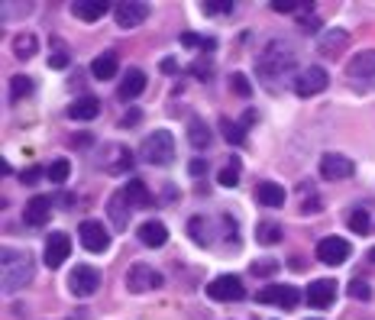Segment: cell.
Wrapping results in <instances>:
<instances>
[{"label": "cell", "instance_id": "obj_1", "mask_svg": "<svg viewBox=\"0 0 375 320\" xmlns=\"http://www.w3.org/2000/svg\"><path fill=\"white\" fill-rule=\"evenodd\" d=\"M294 68H298V56H294V49L288 46V42H278V39L265 46V52L256 62L259 81H262L269 91H282V84L294 75Z\"/></svg>", "mask_w": 375, "mask_h": 320}, {"label": "cell", "instance_id": "obj_2", "mask_svg": "<svg viewBox=\"0 0 375 320\" xmlns=\"http://www.w3.org/2000/svg\"><path fill=\"white\" fill-rule=\"evenodd\" d=\"M33 252L29 249H4V294H14L20 288H26L33 282Z\"/></svg>", "mask_w": 375, "mask_h": 320}, {"label": "cell", "instance_id": "obj_3", "mask_svg": "<svg viewBox=\"0 0 375 320\" xmlns=\"http://www.w3.org/2000/svg\"><path fill=\"white\" fill-rule=\"evenodd\" d=\"M143 159L149 165H172L175 162V136L168 130L149 133V140L143 143Z\"/></svg>", "mask_w": 375, "mask_h": 320}, {"label": "cell", "instance_id": "obj_4", "mask_svg": "<svg viewBox=\"0 0 375 320\" xmlns=\"http://www.w3.org/2000/svg\"><path fill=\"white\" fill-rule=\"evenodd\" d=\"M153 288H162V272L146 262H133L130 272H126V291L146 294V291H153Z\"/></svg>", "mask_w": 375, "mask_h": 320}, {"label": "cell", "instance_id": "obj_5", "mask_svg": "<svg viewBox=\"0 0 375 320\" xmlns=\"http://www.w3.org/2000/svg\"><path fill=\"white\" fill-rule=\"evenodd\" d=\"M327 84H330V75H327V68H320V65H307L304 71L294 75V91H298V98H314V94H320Z\"/></svg>", "mask_w": 375, "mask_h": 320}, {"label": "cell", "instance_id": "obj_6", "mask_svg": "<svg viewBox=\"0 0 375 320\" xmlns=\"http://www.w3.org/2000/svg\"><path fill=\"white\" fill-rule=\"evenodd\" d=\"M301 298H304V291H298L294 285H265L262 291L256 294L259 304H278V307H285V311L298 307Z\"/></svg>", "mask_w": 375, "mask_h": 320}, {"label": "cell", "instance_id": "obj_7", "mask_svg": "<svg viewBox=\"0 0 375 320\" xmlns=\"http://www.w3.org/2000/svg\"><path fill=\"white\" fill-rule=\"evenodd\" d=\"M356 172V162L343 153H324L320 155V175L327 181H343V178H353Z\"/></svg>", "mask_w": 375, "mask_h": 320}, {"label": "cell", "instance_id": "obj_8", "mask_svg": "<svg viewBox=\"0 0 375 320\" xmlns=\"http://www.w3.org/2000/svg\"><path fill=\"white\" fill-rule=\"evenodd\" d=\"M149 14H153V7L143 4V0H126V4H117V7H113V20H117L120 29H133V26H139V23H146Z\"/></svg>", "mask_w": 375, "mask_h": 320}, {"label": "cell", "instance_id": "obj_9", "mask_svg": "<svg viewBox=\"0 0 375 320\" xmlns=\"http://www.w3.org/2000/svg\"><path fill=\"white\" fill-rule=\"evenodd\" d=\"M78 239H81V246L88 252H107V246H111V233H107V227L98 220H81Z\"/></svg>", "mask_w": 375, "mask_h": 320}, {"label": "cell", "instance_id": "obj_10", "mask_svg": "<svg viewBox=\"0 0 375 320\" xmlns=\"http://www.w3.org/2000/svg\"><path fill=\"white\" fill-rule=\"evenodd\" d=\"M68 288L78 298H91V294L101 288V272L91 269V265H75V269H71V279H68Z\"/></svg>", "mask_w": 375, "mask_h": 320}, {"label": "cell", "instance_id": "obj_11", "mask_svg": "<svg viewBox=\"0 0 375 320\" xmlns=\"http://www.w3.org/2000/svg\"><path fill=\"white\" fill-rule=\"evenodd\" d=\"M101 165H104L107 175H123L133 172V153L123 146V143H111V146L101 153Z\"/></svg>", "mask_w": 375, "mask_h": 320}, {"label": "cell", "instance_id": "obj_12", "mask_svg": "<svg viewBox=\"0 0 375 320\" xmlns=\"http://www.w3.org/2000/svg\"><path fill=\"white\" fill-rule=\"evenodd\" d=\"M349 252H353V246L343 237H324L317 243V259L324 265H343L349 259Z\"/></svg>", "mask_w": 375, "mask_h": 320}, {"label": "cell", "instance_id": "obj_13", "mask_svg": "<svg viewBox=\"0 0 375 320\" xmlns=\"http://www.w3.org/2000/svg\"><path fill=\"white\" fill-rule=\"evenodd\" d=\"M207 294L214 301H240L246 294V288L237 275H220V279H214L207 285Z\"/></svg>", "mask_w": 375, "mask_h": 320}, {"label": "cell", "instance_id": "obj_14", "mask_svg": "<svg viewBox=\"0 0 375 320\" xmlns=\"http://www.w3.org/2000/svg\"><path fill=\"white\" fill-rule=\"evenodd\" d=\"M304 301L311 307H330L337 301V282L334 279H314L304 291Z\"/></svg>", "mask_w": 375, "mask_h": 320}, {"label": "cell", "instance_id": "obj_15", "mask_svg": "<svg viewBox=\"0 0 375 320\" xmlns=\"http://www.w3.org/2000/svg\"><path fill=\"white\" fill-rule=\"evenodd\" d=\"M68 256H71V239L65 237V233H49V237H46V265H49V269H58Z\"/></svg>", "mask_w": 375, "mask_h": 320}, {"label": "cell", "instance_id": "obj_16", "mask_svg": "<svg viewBox=\"0 0 375 320\" xmlns=\"http://www.w3.org/2000/svg\"><path fill=\"white\" fill-rule=\"evenodd\" d=\"M49 210H52L49 197H46V195H33L26 201V207H23V220H26V227H46Z\"/></svg>", "mask_w": 375, "mask_h": 320}, {"label": "cell", "instance_id": "obj_17", "mask_svg": "<svg viewBox=\"0 0 375 320\" xmlns=\"http://www.w3.org/2000/svg\"><path fill=\"white\" fill-rule=\"evenodd\" d=\"M68 10H71V16H78L81 23H98L107 16L111 4H104V0H75Z\"/></svg>", "mask_w": 375, "mask_h": 320}, {"label": "cell", "instance_id": "obj_18", "mask_svg": "<svg viewBox=\"0 0 375 320\" xmlns=\"http://www.w3.org/2000/svg\"><path fill=\"white\" fill-rule=\"evenodd\" d=\"M136 237H139V243H143V246H149V249H159V246L168 243V227L162 220H146L136 230Z\"/></svg>", "mask_w": 375, "mask_h": 320}, {"label": "cell", "instance_id": "obj_19", "mask_svg": "<svg viewBox=\"0 0 375 320\" xmlns=\"http://www.w3.org/2000/svg\"><path fill=\"white\" fill-rule=\"evenodd\" d=\"M346 75L349 78H375V49L356 52L346 62Z\"/></svg>", "mask_w": 375, "mask_h": 320}, {"label": "cell", "instance_id": "obj_20", "mask_svg": "<svg viewBox=\"0 0 375 320\" xmlns=\"http://www.w3.org/2000/svg\"><path fill=\"white\" fill-rule=\"evenodd\" d=\"M143 91H146V75H143L139 68H130V71L123 75V81H120L117 94H120L123 100H136Z\"/></svg>", "mask_w": 375, "mask_h": 320}, {"label": "cell", "instance_id": "obj_21", "mask_svg": "<svg viewBox=\"0 0 375 320\" xmlns=\"http://www.w3.org/2000/svg\"><path fill=\"white\" fill-rule=\"evenodd\" d=\"M107 217H111V223L117 227L120 233L130 227V204H126V195L120 191V195H113L111 201H107Z\"/></svg>", "mask_w": 375, "mask_h": 320}, {"label": "cell", "instance_id": "obj_22", "mask_svg": "<svg viewBox=\"0 0 375 320\" xmlns=\"http://www.w3.org/2000/svg\"><path fill=\"white\" fill-rule=\"evenodd\" d=\"M256 197L262 207H282V204H285V188H282L278 181H262L256 188Z\"/></svg>", "mask_w": 375, "mask_h": 320}, {"label": "cell", "instance_id": "obj_23", "mask_svg": "<svg viewBox=\"0 0 375 320\" xmlns=\"http://www.w3.org/2000/svg\"><path fill=\"white\" fill-rule=\"evenodd\" d=\"M101 113V100L94 98V94H84V98H78L75 104L68 107V117L71 120H94Z\"/></svg>", "mask_w": 375, "mask_h": 320}, {"label": "cell", "instance_id": "obj_24", "mask_svg": "<svg viewBox=\"0 0 375 320\" xmlns=\"http://www.w3.org/2000/svg\"><path fill=\"white\" fill-rule=\"evenodd\" d=\"M117 68H120L117 52H104V56L94 58V65H91V75L98 78V81H111V78L117 75Z\"/></svg>", "mask_w": 375, "mask_h": 320}, {"label": "cell", "instance_id": "obj_25", "mask_svg": "<svg viewBox=\"0 0 375 320\" xmlns=\"http://www.w3.org/2000/svg\"><path fill=\"white\" fill-rule=\"evenodd\" d=\"M188 237L195 239L197 246H210V243H214V227H210L207 217H191V220H188Z\"/></svg>", "mask_w": 375, "mask_h": 320}, {"label": "cell", "instance_id": "obj_26", "mask_svg": "<svg viewBox=\"0 0 375 320\" xmlns=\"http://www.w3.org/2000/svg\"><path fill=\"white\" fill-rule=\"evenodd\" d=\"M346 42H349L346 29H330V33H327L324 39L317 42V52H320V56H337V52H340Z\"/></svg>", "mask_w": 375, "mask_h": 320}, {"label": "cell", "instance_id": "obj_27", "mask_svg": "<svg viewBox=\"0 0 375 320\" xmlns=\"http://www.w3.org/2000/svg\"><path fill=\"white\" fill-rule=\"evenodd\" d=\"M123 195H126V204H130V207H149V204H153V195H149V188L139 178H133L130 185H126Z\"/></svg>", "mask_w": 375, "mask_h": 320}, {"label": "cell", "instance_id": "obj_28", "mask_svg": "<svg viewBox=\"0 0 375 320\" xmlns=\"http://www.w3.org/2000/svg\"><path fill=\"white\" fill-rule=\"evenodd\" d=\"M210 140H214V136H210V126L204 123V120H188V143H191V146L195 149H204V146H210Z\"/></svg>", "mask_w": 375, "mask_h": 320}, {"label": "cell", "instance_id": "obj_29", "mask_svg": "<svg viewBox=\"0 0 375 320\" xmlns=\"http://www.w3.org/2000/svg\"><path fill=\"white\" fill-rule=\"evenodd\" d=\"M14 52H16V58H33L36 52H39V39H36V33H20L16 36Z\"/></svg>", "mask_w": 375, "mask_h": 320}, {"label": "cell", "instance_id": "obj_30", "mask_svg": "<svg viewBox=\"0 0 375 320\" xmlns=\"http://www.w3.org/2000/svg\"><path fill=\"white\" fill-rule=\"evenodd\" d=\"M256 237H259V243H262V246H275V243H282L285 233H282V227H278L275 220H262L256 227Z\"/></svg>", "mask_w": 375, "mask_h": 320}, {"label": "cell", "instance_id": "obj_31", "mask_svg": "<svg viewBox=\"0 0 375 320\" xmlns=\"http://www.w3.org/2000/svg\"><path fill=\"white\" fill-rule=\"evenodd\" d=\"M220 133H223V140H227L230 146H243L246 143V126L233 123V120H227V117L220 120Z\"/></svg>", "mask_w": 375, "mask_h": 320}, {"label": "cell", "instance_id": "obj_32", "mask_svg": "<svg viewBox=\"0 0 375 320\" xmlns=\"http://www.w3.org/2000/svg\"><path fill=\"white\" fill-rule=\"evenodd\" d=\"M217 181H220L223 188H233V185H240V159H230L227 165L220 168V175H217Z\"/></svg>", "mask_w": 375, "mask_h": 320}, {"label": "cell", "instance_id": "obj_33", "mask_svg": "<svg viewBox=\"0 0 375 320\" xmlns=\"http://www.w3.org/2000/svg\"><path fill=\"white\" fill-rule=\"evenodd\" d=\"M71 175V162L68 159H56L49 165V172H46V178L52 181V185H65V178Z\"/></svg>", "mask_w": 375, "mask_h": 320}, {"label": "cell", "instance_id": "obj_34", "mask_svg": "<svg viewBox=\"0 0 375 320\" xmlns=\"http://www.w3.org/2000/svg\"><path fill=\"white\" fill-rule=\"evenodd\" d=\"M10 94H14V100L29 98V94H33V78H26V75H14V78H10Z\"/></svg>", "mask_w": 375, "mask_h": 320}, {"label": "cell", "instance_id": "obj_35", "mask_svg": "<svg viewBox=\"0 0 375 320\" xmlns=\"http://www.w3.org/2000/svg\"><path fill=\"white\" fill-rule=\"evenodd\" d=\"M349 298L359 301V304L372 301V285H369L366 279H353V282H349Z\"/></svg>", "mask_w": 375, "mask_h": 320}, {"label": "cell", "instance_id": "obj_36", "mask_svg": "<svg viewBox=\"0 0 375 320\" xmlns=\"http://www.w3.org/2000/svg\"><path fill=\"white\" fill-rule=\"evenodd\" d=\"M349 230L359 233V237H366V233L372 230V223H369V214H366V210H353V214H349Z\"/></svg>", "mask_w": 375, "mask_h": 320}, {"label": "cell", "instance_id": "obj_37", "mask_svg": "<svg viewBox=\"0 0 375 320\" xmlns=\"http://www.w3.org/2000/svg\"><path fill=\"white\" fill-rule=\"evenodd\" d=\"M275 14H294V10H314V4H301V0H272Z\"/></svg>", "mask_w": 375, "mask_h": 320}, {"label": "cell", "instance_id": "obj_38", "mask_svg": "<svg viewBox=\"0 0 375 320\" xmlns=\"http://www.w3.org/2000/svg\"><path fill=\"white\" fill-rule=\"evenodd\" d=\"M201 10L207 16H220V14H230V10H233V4H230V0H204Z\"/></svg>", "mask_w": 375, "mask_h": 320}, {"label": "cell", "instance_id": "obj_39", "mask_svg": "<svg viewBox=\"0 0 375 320\" xmlns=\"http://www.w3.org/2000/svg\"><path fill=\"white\" fill-rule=\"evenodd\" d=\"M275 269H278L275 259H256V262L250 265V272H252V275H259V279H269Z\"/></svg>", "mask_w": 375, "mask_h": 320}, {"label": "cell", "instance_id": "obj_40", "mask_svg": "<svg viewBox=\"0 0 375 320\" xmlns=\"http://www.w3.org/2000/svg\"><path fill=\"white\" fill-rule=\"evenodd\" d=\"M181 42H185L188 49H195V46H201V49H207V52L217 49V42H214V39H201L197 33H185V36H181Z\"/></svg>", "mask_w": 375, "mask_h": 320}, {"label": "cell", "instance_id": "obj_41", "mask_svg": "<svg viewBox=\"0 0 375 320\" xmlns=\"http://www.w3.org/2000/svg\"><path fill=\"white\" fill-rule=\"evenodd\" d=\"M230 84H233V94H240V98H250L252 94V88H250V78L246 75H230Z\"/></svg>", "mask_w": 375, "mask_h": 320}, {"label": "cell", "instance_id": "obj_42", "mask_svg": "<svg viewBox=\"0 0 375 320\" xmlns=\"http://www.w3.org/2000/svg\"><path fill=\"white\" fill-rule=\"evenodd\" d=\"M46 172H49V168H42V165H36V168H26V172L20 175V181H23V185H36V181H39Z\"/></svg>", "mask_w": 375, "mask_h": 320}, {"label": "cell", "instance_id": "obj_43", "mask_svg": "<svg viewBox=\"0 0 375 320\" xmlns=\"http://www.w3.org/2000/svg\"><path fill=\"white\" fill-rule=\"evenodd\" d=\"M191 75L204 78V81H207V78H210V62H207V58H197V62L191 65Z\"/></svg>", "mask_w": 375, "mask_h": 320}, {"label": "cell", "instance_id": "obj_44", "mask_svg": "<svg viewBox=\"0 0 375 320\" xmlns=\"http://www.w3.org/2000/svg\"><path fill=\"white\" fill-rule=\"evenodd\" d=\"M298 26H301V29H311V33H317V29H320V20H317V16H301Z\"/></svg>", "mask_w": 375, "mask_h": 320}, {"label": "cell", "instance_id": "obj_45", "mask_svg": "<svg viewBox=\"0 0 375 320\" xmlns=\"http://www.w3.org/2000/svg\"><path fill=\"white\" fill-rule=\"evenodd\" d=\"M188 172H191V175H195V178H197V175H204V172H207V162H204V159H191V165H188Z\"/></svg>", "mask_w": 375, "mask_h": 320}, {"label": "cell", "instance_id": "obj_46", "mask_svg": "<svg viewBox=\"0 0 375 320\" xmlns=\"http://www.w3.org/2000/svg\"><path fill=\"white\" fill-rule=\"evenodd\" d=\"M162 75H175V71H178V62H175V58H162Z\"/></svg>", "mask_w": 375, "mask_h": 320}, {"label": "cell", "instance_id": "obj_47", "mask_svg": "<svg viewBox=\"0 0 375 320\" xmlns=\"http://www.w3.org/2000/svg\"><path fill=\"white\" fill-rule=\"evenodd\" d=\"M49 65L52 68H65V65H68V56H65V52H56V56L49 58Z\"/></svg>", "mask_w": 375, "mask_h": 320}, {"label": "cell", "instance_id": "obj_48", "mask_svg": "<svg viewBox=\"0 0 375 320\" xmlns=\"http://www.w3.org/2000/svg\"><path fill=\"white\" fill-rule=\"evenodd\" d=\"M256 120H259V113H256V110H243V120H240V123H243V126H252Z\"/></svg>", "mask_w": 375, "mask_h": 320}, {"label": "cell", "instance_id": "obj_49", "mask_svg": "<svg viewBox=\"0 0 375 320\" xmlns=\"http://www.w3.org/2000/svg\"><path fill=\"white\" fill-rule=\"evenodd\" d=\"M139 117H143V110H130V117H126V126H136Z\"/></svg>", "mask_w": 375, "mask_h": 320}, {"label": "cell", "instance_id": "obj_50", "mask_svg": "<svg viewBox=\"0 0 375 320\" xmlns=\"http://www.w3.org/2000/svg\"><path fill=\"white\" fill-rule=\"evenodd\" d=\"M88 143H91V136H88V133H81V136H75V146H88Z\"/></svg>", "mask_w": 375, "mask_h": 320}, {"label": "cell", "instance_id": "obj_51", "mask_svg": "<svg viewBox=\"0 0 375 320\" xmlns=\"http://www.w3.org/2000/svg\"><path fill=\"white\" fill-rule=\"evenodd\" d=\"M369 262H375V246H372V249H369Z\"/></svg>", "mask_w": 375, "mask_h": 320}, {"label": "cell", "instance_id": "obj_52", "mask_svg": "<svg viewBox=\"0 0 375 320\" xmlns=\"http://www.w3.org/2000/svg\"><path fill=\"white\" fill-rule=\"evenodd\" d=\"M307 320H320V317H307Z\"/></svg>", "mask_w": 375, "mask_h": 320}]
</instances>
